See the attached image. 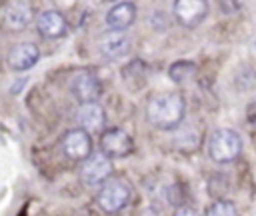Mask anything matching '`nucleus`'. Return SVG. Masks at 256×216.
<instances>
[{
	"mask_svg": "<svg viewBox=\"0 0 256 216\" xmlns=\"http://www.w3.org/2000/svg\"><path fill=\"white\" fill-rule=\"evenodd\" d=\"M186 114V100L180 92L154 94L146 104V120L156 130H174Z\"/></svg>",
	"mask_w": 256,
	"mask_h": 216,
	"instance_id": "f257e3e1",
	"label": "nucleus"
},
{
	"mask_svg": "<svg viewBox=\"0 0 256 216\" xmlns=\"http://www.w3.org/2000/svg\"><path fill=\"white\" fill-rule=\"evenodd\" d=\"M134 188L128 178L124 176H112L108 178L96 192V204L104 214H120L132 200Z\"/></svg>",
	"mask_w": 256,
	"mask_h": 216,
	"instance_id": "f03ea898",
	"label": "nucleus"
},
{
	"mask_svg": "<svg viewBox=\"0 0 256 216\" xmlns=\"http://www.w3.org/2000/svg\"><path fill=\"white\" fill-rule=\"evenodd\" d=\"M242 152V138L232 128H218L208 138V156L218 164L234 162Z\"/></svg>",
	"mask_w": 256,
	"mask_h": 216,
	"instance_id": "7ed1b4c3",
	"label": "nucleus"
},
{
	"mask_svg": "<svg viewBox=\"0 0 256 216\" xmlns=\"http://www.w3.org/2000/svg\"><path fill=\"white\" fill-rule=\"evenodd\" d=\"M60 150L68 160L74 162H86L92 156L94 150V142H92V134L82 130V128H72L68 130L62 140H60Z\"/></svg>",
	"mask_w": 256,
	"mask_h": 216,
	"instance_id": "20e7f679",
	"label": "nucleus"
},
{
	"mask_svg": "<svg viewBox=\"0 0 256 216\" xmlns=\"http://www.w3.org/2000/svg\"><path fill=\"white\" fill-rule=\"evenodd\" d=\"M70 92L80 104L98 102V98L102 94V84H100L98 74L90 68H82V70L74 72L70 78Z\"/></svg>",
	"mask_w": 256,
	"mask_h": 216,
	"instance_id": "39448f33",
	"label": "nucleus"
},
{
	"mask_svg": "<svg viewBox=\"0 0 256 216\" xmlns=\"http://www.w3.org/2000/svg\"><path fill=\"white\" fill-rule=\"evenodd\" d=\"M134 148L132 136L124 128H106L100 134V152L106 158H126Z\"/></svg>",
	"mask_w": 256,
	"mask_h": 216,
	"instance_id": "423d86ee",
	"label": "nucleus"
},
{
	"mask_svg": "<svg viewBox=\"0 0 256 216\" xmlns=\"http://www.w3.org/2000/svg\"><path fill=\"white\" fill-rule=\"evenodd\" d=\"M128 50H130V36H128V32L106 30L96 40V52H98V56L104 58V60H108V62L124 58L128 54Z\"/></svg>",
	"mask_w": 256,
	"mask_h": 216,
	"instance_id": "0eeeda50",
	"label": "nucleus"
},
{
	"mask_svg": "<svg viewBox=\"0 0 256 216\" xmlns=\"http://www.w3.org/2000/svg\"><path fill=\"white\" fill-rule=\"evenodd\" d=\"M40 60V48L34 42H18L6 54V64L14 72H26Z\"/></svg>",
	"mask_w": 256,
	"mask_h": 216,
	"instance_id": "6e6552de",
	"label": "nucleus"
},
{
	"mask_svg": "<svg viewBox=\"0 0 256 216\" xmlns=\"http://www.w3.org/2000/svg\"><path fill=\"white\" fill-rule=\"evenodd\" d=\"M80 178L86 186H102L108 178H112V160L102 152L92 154L80 170Z\"/></svg>",
	"mask_w": 256,
	"mask_h": 216,
	"instance_id": "1a4fd4ad",
	"label": "nucleus"
},
{
	"mask_svg": "<svg viewBox=\"0 0 256 216\" xmlns=\"http://www.w3.org/2000/svg\"><path fill=\"white\" fill-rule=\"evenodd\" d=\"M36 30L42 38L46 40H56L62 38L68 32V22L64 14L56 8H46L36 16Z\"/></svg>",
	"mask_w": 256,
	"mask_h": 216,
	"instance_id": "9d476101",
	"label": "nucleus"
},
{
	"mask_svg": "<svg viewBox=\"0 0 256 216\" xmlns=\"http://www.w3.org/2000/svg\"><path fill=\"white\" fill-rule=\"evenodd\" d=\"M32 22V4L24 0L8 2L2 12V28L6 32H22Z\"/></svg>",
	"mask_w": 256,
	"mask_h": 216,
	"instance_id": "9b49d317",
	"label": "nucleus"
},
{
	"mask_svg": "<svg viewBox=\"0 0 256 216\" xmlns=\"http://www.w3.org/2000/svg\"><path fill=\"white\" fill-rule=\"evenodd\" d=\"M208 14L206 0H176L174 2V16L186 28H196Z\"/></svg>",
	"mask_w": 256,
	"mask_h": 216,
	"instance_id": "f8f14e48",
	"label": "nucleus"
},
{
	"mask_svg": "<svg viewBox=\"0 0 256 216\" xmlns=\"http://www.w3.org/2000/svg\"><path fill=\"white\" fill-rule=\"evenodd\" d=\"M74 120H76L78 128H82L86 132L104 130L106 112L98 102H84V104H78V108L74 112Z\"/></svg>",
	"mask_w": 256,
	"mask_h": 216,
	"instance_id": "ddd939ff",
	"label": "nucleus"
},
{
	"mask_svg": "<svg viewBox=\"0 0 256 216\" xmlns=\"http://www.w3.org/2000/svg\"><path fill=\"white\" fill-rule=\"evenodd\" d=\"M136 4L134 2H116L108 12H106V26L114 32H126L134 22H136Z\"/></svg>",
	"mask_w": 256,
	"mask_h": 216,
	"instance_id": "4468645a",
	"label": "nucleus"
},
{
	"mask_svg": "<svg viewBox=\"0 0 256 216\" xmlns=\"http://www.w3.org/2000/svg\"><path fill=\"white\" fill-rule=\"evenodd\" d=\"M196 74V64L192 60H176L170 68H168V76L172 82L180 84V82H186L188 78H192Z\"/></svg>",
	"mask_w": 256,
	"mask_h": 216,
	"instance_id": "2eb2a0df",
	"label": "nucleus"
},
{
	"mask_svg": "<svg viewBox=\"0 0 256 216\" xmlns=\"http://www.w3.org/2000/svg\"><path fill=\"white\" fill-rule=\"evenodd\" d=\"M204 216H240L236 206L228 200H216L212 202L208 208H206V214Z\"/></svg>",
	"mask_w": 256,
	"mask_h": 216,
	"instance_id": "dca6fc26",
	"label": "nucleus"
},
{
	"mask_svg": "<svg viewBox=\"0 0 256 216\" xmlns=\"http://www.w3.org/2000/svg\"><path fill=\"white\" fill-rule=\"evenodd\" d=\"M246 118H248L250 122H256V98L248 104V108H246Z\"/></svg>",
	"mask_w": 256,
	"mask_h": 216,
	"instance_id": "f3484780",
	"label": "nucleus"
},
{
	"mask_svg": "<svg viewBox=\"0 0 256 216\" xmlns=\"http://www.w3.org/2000/svg\"><path fill=\"white\" fill-rule=\"evenodd\" d=\"M176 216H196V212H194V210H190V208H180Z\"/></svg>",
	"mask_w": 256,
	"mask_h": 216,
	"instance_id": "a211bd4d",
	"label": "nucleus"
}]
</instances>
